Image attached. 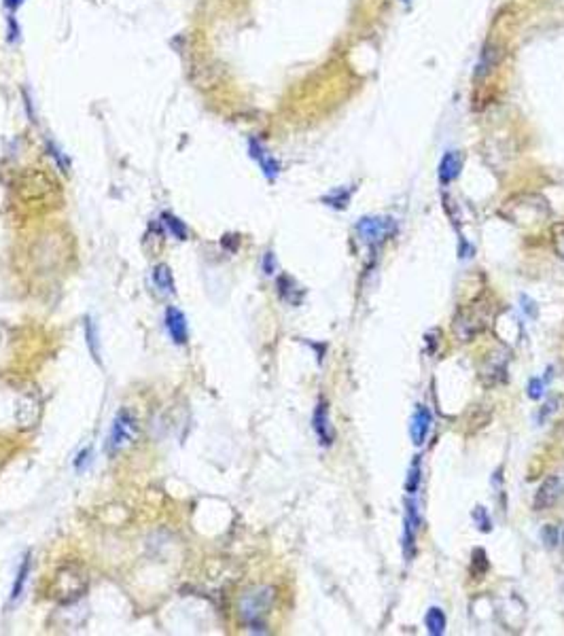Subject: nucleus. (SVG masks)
Segmentation results:
<instances>
[{
    "label": "nucleus",
    "instance_id": "412c9836",
    "mask_svg": "<svg viewBox=\"0 0 564 636\" xmlns=\"http://www.w3.org/2000/svg\"><path fill=\"white\" fill-rule=\"evenodd\" d=\"M325 202L329 204V206H333V208H346L348 206V202H350V191H344V189H337V191H333L331 195H327L325 197Z\"/></svg>",
    "mask_w": 564,
    "mask_h": 636
},
{
    "label": "nucleus",
    "instance_id": "f257e3e1",
    "mask_svg": "<svg viewBox=\"0 0 564 636\" xmlns=\"http://www.w3.org/2000/svg\"><path fill=\"white\" fill-rule=\"evenodd\" d=\"M274 602V588L272 586H257L246 590L238 600V613L244 626L255 634H265V617Z\"/></svg>",
    "mask_w": 564,
    "mask_h": 636
},
{
    "label": "nucleus",
    "instance_id": "39448f33",
    "mask_svg": "<svg viewBox=\"0 0 564 636\" xmlns=\"http://www.w3.org/2000/svg\"><path fill=\"white\" fill-rule=\"evenodd\" d=\"M562 497H564V481L558 475H551L539 486V490L535 494V501H533V509L535 511L551 509Z\"/></svg>",
    "mask_w": 564,
    "mask_h": 636
},
{
    "label": "nucleus",
    "instance_id": "423d86ee",
    "mask_svg": "<svg viewBox=\"0 0 564 636\" xmlns=\"http://www.w3.org/2000/svg\"><path fill=\"white\" fill-rule=\"evenodd\" d=\"M505 51H503V45L501 43H486L481 53H479V59L475 64V79H486L488 75L495 73V68L501 64Z\"/></svg>",
    "mask_w": 564,
    "mask_h": 636
},
{
    "label": "nucleus",
    "instance_id": "5701e85b",
    "mask_svg": "<svg viewBox=\"0 0 564 636\" xmlns=\"http://www.w3.org/2000/svg\"><path fill=\"white\" fill-rule=\"evenodd\" d=\"M486 571H488V558H486V551H484V549H475V551H473V573H475L477 577H481Z\"/></svg>",
    "mask_w": 564,
    "mask_h": 636
},
{
    "label": "nucleus",
    "instance_id": "1a4fd4ad",
    "mask_svg": "<svg viewBox=\"0 0 564 636\" xmlns=\"http://www.w3.org/2000/svg\"><path fill=\"white\" fill-rule=\"evenodd\" d=\"M164 325H166V331H168L170 339H172L176 346L187 344V339H189L187 316H185L178 308L170 306V308L166 310V314H164Z\"/></svg>",
    "mask_w": 564,
    "mask_h": 636
},
{
    "label": "nucleus",
    "instance_id": "6e6552de",
    "mask_svg": "<svg viewBox=\"0 0 564 636\" xmlns=\"http://www.w3.org/2000/svg\"><path fill=\"white\" fill-rule=\"evenodd\" d=\"M418 528H420V514H418V505L411 497V501H407V511H405V522H403V551H405L407 560L414 556Z\"/></svg>",
    "mask_w": 564,
    "mask_h": 636
},
{
    "label": "nucleus",
    "instance_id": "bb28decb",
    "mask_svg": "<svg viewBox=\"0 0 564 636\" xmlns=\"http://www.w3.org/2000/svg\"><path fill=\"white\" fill-rule=\"evenodd\" d=\"M263 271L267 274V276H272L274 271H276V257H274V253H265L263 255Z\"/></svg>",
    "mask_w": 564,
    "mask_h": 636
},
{
    "label": "nucleus",
    "instance_id": "9d476101",
    "mask_svg": "<svg viewBox=\"0 0 564 636\" xmlns=\"http://www.w3.org/2000/svg\"><path fill=\"white\" fill-rule=\"evenodd\" d=\"M431 424H433V414L427 405H418L416 411H414V418H411V424H409V435H411V441L416 446H422L429 437V431H431Z\"/></svg>",
    "mask_w": 564,
    "mask_h": 636
},
{
    "label": "nucleus",
    "instance_id": "c756f323",
    "mask_svg": "<svg viewBox=\"0 0 564 636\" xmlns=\"http://www.w3.org/2000/svg\"><path fill=\"white\" fill-rule=\"evenodd\" d=\"M5 3H7L9 9H17V7L22 5V0H5Z\"/></svg>",
    "mask_w": 564,
    "mask_h": 636
},
{
    "label": "nucleus",
    "instance_id": "4468645a",
    "mask_svg": "<svg viewBox=\"0 0 564 636\" xmlns=\"http://www.w3.org/2000/svg\"><path fill=\"white\" fill-rule=\"evenodd\" d=\"M153 282L162 295H174V276L166 263H160L153 267Z\"/></svg>",
    "mask_w": 564,
    "mask_h": 636
},
{
    "label": "nucleus",
    "instance_id": "dca6fc26",
    "mask_svg": "<svg viewBox=\"0 0 564 636\" xmlns=\"http://www.w3.org/2000/svg\"><path fill=\"white\" fill-rule=\"evenodd\" d=\"M98 329H96V323L92 316H85V341H87V348L92 352V357L96 363H102V357H100V339H98Z\"/></svg>",
    "mask_w": 564,
    "mask_h": 636
},
{
    "label": "nucleus",
    "instance_id": "f8f14e48",
    "mask_svg": "<svg viewBox=\"0 0 564 636\" xmlns=\"http://www.w3.org/2000/svg\"><path fill=\"white\" fill-rule=\"evenodd\" d=\"M460 170H463V157H460V153L448 151L442 157V164H439V181H442V185H450L452 181H456L458 174H460Z\"/></svg>",
    "mask_w": 564,
    "mask_h": 636
},
{
    "label": "nucleus",
    "instance_id": "b1692460",
    "mask_svg": "<svg viewBox=\"0 0 564 636\" xmlns=\"http://www.w3.org/2000/svg\"><path fill=\"white\" fill-rule=\"evenodd\" d=\"M473 520H475L477 528H481L484 532H488L490 526H492V522H490V518H488V514H486L484 507H475V509H473Z\"/></svg>",
    "mask_w": 564,
    "mask_h": 636
},
{
    "label": "nucleus",
    "instance_id": "aec40b11",
    "mask_svg": "<svg viewBox=\"0 0 564 636\" xmlns=\"http://www.w3.org/2000/svg\"><path fill=\"white\" fill-rule=\"evenodd\" d=\"M551 244L560 259H564V223H556L551 229Z\"/></svg>",
    "mask_w": 564,
    "mask_h": 636
},
{
    "label": "nucleus",
    "instance_id": "6ab92c4d",
    "mask_svg": "<svg viewBox=\"0 0 564 636\" xmlns=\"http://www.w3.org/2000/svg\"><path fill=\"white\" fill-rule=\"evenodd\" d=\"M420 479H422V467H420V456H416L414 462H411V467H409L407 481H405V492L409 494V497H414V494L418 492Z\"/></svg>",
    "mask_w": 564,
    "mask_h": 636
},
{
    "label": "nucleus",
    "instance_id": "9b49d317",
    "mask_svg": "<svg viewBox=\"0 0 564 636\" xmlns=\"http://www.w3.org/2000/svg\"><path fill=\"white\" fill-rule=\"evenodd\" d=\"M276 287H278L280 299H282V302H287L289 306H299L302 299H304V295H306V291L297 285V282H295L291 276H287V274L278 276Z\"/></svg>",
    "mask_w": 564,
    "mask_h": 636
},
{
    "label": "nucleus",
    "instance_id": "cd10ccee",
    "mask_svg": "<svg viewBox=\"0 0 564 636\" xmlns=\"http://www.w3.org/2000/svg\"><path fill=\"white\" fill-rule=\"evenodd\" d=\"M522 304H524V312L528 314V316H537V306H535V302L533 299H528L526 295H522Z\"/></svg>",
    "mask_w": 564,
    "mask_h": 636
},
{
    "label": "nucleus",
    "instance_id": "2eb2a0df",
    "mask_svg": "<svg viewBox=\"0 0 564 636\" xmlns=\"http://www.w3.org/2000/svg\"><path fill=\"white\" fill-rule=\"evenodd\" d=\"M30 567H32V560H30V553L24 556L22 564H20V571L15 575V584L11 588V602L20 600L24 590H26V584H28V575H30Z\"/></svg>",
    "mask_w": 564,
    "mask_h": 636
},
{
    "label": "nucleus",
    "instance_id": "7ed1b4c3",
    "mask_svg": "<svg viewBox=\"0 0 564 636\" xmlns=\"http://www.w3.org/2000/svg\"><path fill=\"white\" fill-rule=\"evenodd\" d=\"M355 229L365 244L376 248L393 238V234L397 232V225L390 217H363L357 221Z\"/></svg>",
    "mask_w": 564,
    "mask_h": 636
},
{
    "label": "nucleus",
    "instance_id": "a211bd4d",
    "mask_svg": "<svg viewBox=\"0 0 564 636\" xmlns=\"http://www.w3.org/2000/svg\"><path fill=\"white\" fill-rule=\"evenodd\" d=\"M162 223H164L166 232H168L172 238H176V240H181V242L189 238V232H187L185 223H183L178 217L170 215V212H164V215H162Z\"/></svg>",
    "mask_w": 564,
    "mask_h": 636
},
{
    "label": "nucleus",
    "instance_id": "ddd939ff",
    "mask_svg": "<svg viewBox=\"0 0 564 636\" xmlns=\"http://www.w3.org/2000/svg\"><path fill=\"white\" fill-rule=\"evenodd\" d=\"M251 155L259 162V166H261V170H263V174L269 178V181H274L276 176H278V172H280V166H278V162L257 143V140H253L251 143Z\"/></svg>",
    "mask_w": 564,
    "mask_h": 636
},
{
    "label": "nucleus",
    "instance_id": "4be33fe9",
    "mask_svg": "<svg viewBox=\"0 0 564 636\" xmlns=\"http://www.w3.org/2000/svg\"><path fill=\"white\" fill-rule=\"evenodd\" d=\"M541 539H543L545 547L554 549V547L560 543V530H558L556 526L547 524V526H543V530H541Z\"/></svg>",
    "mask_w": 564,
    "mask_h": 636
},
{
    "label": "nucleus",
    "instance_id": "20e7f679",
    "mask_svg": "<svg viewBox=\"0 0 564 636\" xmlns=\"http://www.w3.org/2000/svg\"><path fill=\"white\" fill-rule=\"evenodd\" d=\"M136 431H138L136 418L127 409H119V414L115 416V422H113V429L108 433V439H106V454L115 456L117 452H121L136 437Z\"/></svg>",
    "mask_w": 564,
    "mask_h": 636
},
{
    "label": "nucleus",
    "instance_id": "7c9ffc66",
    "mask_svg": "<svg viewBox=\"0 0 564 636\" xmlns=\"http://www.w3.org/2000/svg\"><path fill=\"white\" fill-rule=\"evenodd\" d=\"M560 541H562V551H564V528L560 530Z\"/></svg>",
    "mask_w": 564,
    "mask_h": 636
},
{
    "label": "nucleus",
    "instance_id": "a878e982",
    "mask_svg": "<svg viewBox=\"0 0 564 636\" xmlns=\"http://www.w3.org/2000/svg\"><path fill=\"white\" fill-rule=\"evenodd\" d=\"M528 397L530 399H541L543 397V380H539V378H530V382H528Z\"/></svg>",
    "mask_w": 564,
    "mask_h": 636
},
{
    "label": "nucleus",
    "instance_id": "c85d7f7f",
    "mask_svg": "<svg viewBox=\"0 0 564 636\" xmlns=\"http://www.w3.org/2000/svg\"><path fill=\"white\" fill-rule=\"evenodd\" d=\"M90 456H92V450H90V448H87V450H83V452H81V454L77 456V462H75V467H77V469H81V465H83V462H87V460H90Z\"/></svg>",
    "mask_w": 564,
    "mask_h": 636
},
{
    "label": "nucleus",
    "instance_id": "0eeeda50",
    "mask_svg": "<svg viewBox=\"0 0 564 636\" xmlns=\"http://www.w3.org/2000/svg\"><path fill=\"white\" fill-rule=\"evenodd\" d=\"M312 429L318 437V444L323 448H329L335 439V433H333V427L329 422V405L327 401H318L316 409H314V416H312Z\"/></svg>",
    "mask_w": 564,
    "mask_h": 636
},
{
    "label": "nucleus",
    "instance_id": "f3484780",
    "mask_svg": "<svg viewBox=\"0 0 564 636\" xmlns=\"http://www.w3.org/2000/svg\"><path fill=\"white\" fill-rule=\"evenodd\" d=\"M425 623H427V630L429 634L433 636H442L446 632V626H448V619H446V613L437 607L429 609L427 617H425Z\"/></svg>",
    "mask_w": 564,
    "mask_h": 636
},
{
    "label": "nucleus",
    "instance_id": "393cba45",
    "mask_svg": "<svg viewBox=\"0 0 564 636\" xmlns=\"http://www.w3.org/2000/svg\"><path fill=\"white\" fill-rule=\"evenodd\" d=\"M560 401H562V399H560L558 395H556V397H551V399H549V401H547V403L543 405V409L539 411V422H543L545 418H549V416H551V414H554V411L558 409Z\"/></svg>",
    "mask_w": 564,
    "mask_h": 636
},
{
    "label": "nucleus",
    "instance_id": "f03ea898",
    "mask_svg": "<svg viewBox=\"0 0 564 636\" xmlns=\"http://www.w3.org/2000/svg\"><path fill=\"white\" fill-rule=\"evenodd\" d=\"M495 316V306L486 304L484 299H477L473 304H469L467 308H463L456 318H454V333L463 339V341H471L475 335L484 333Z\"/></svg>",
    "mask_w": 564,
    "mask_h": 636
}]
</instances>
